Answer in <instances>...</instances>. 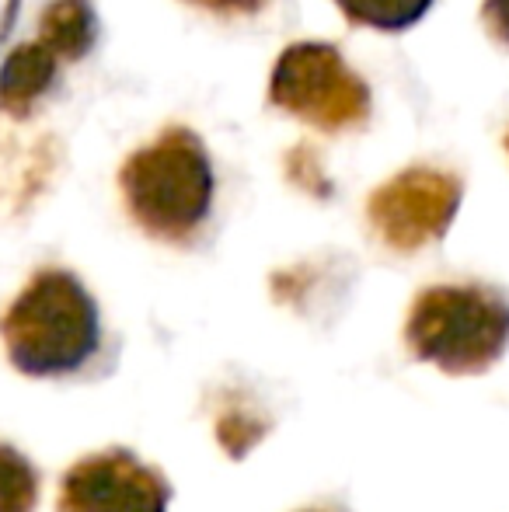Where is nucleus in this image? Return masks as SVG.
I'll return each mask as SVG.
<instances>
[{"instance_id":"nucleus-1","label":"nucleus","mask_w":509,"mask_h":512,"mask_svg":"<svg viewBox=\"0 0 509 512\" xmlns=\"http://www.w3.org/2000/svg\"><path fill=\"white\" fill-rule=\"evenodd\" d=\"M7 359L25 377H70L102 345V314L67 269H39L0 317Z\"/></svg>"},{"instance_id":"nucleus-2","label":"nucleus","mask_w":509,"mask_h":512,"mask_svg":"<svg viewBox=\"0 0 509 512\" xmlns=\"http://www.w3.org/2000/svg\"><path fill=\"white\" fill-rule=\"evenodd\" d=\"M126 209L143 234L185 244L210 220L217 175L206 143L189 126H168L119 168Z\"/></svg>"},{"instance_id":"nucleus-3","label":"nucleus","mask_w":509,"mask_h":512,"mask_svg":"<svg viewBox=\"0 0 509 512\" xmlns=\"http://www.w3.org/2000/svg\"><path fill=\"white\" fill-rule=\"evenodd\" d=\"M405 342L415 359L450 377L485 373L509 349V300L478 283L429 286L408 310Z\"/></svg>"},{"instance_id":"nucleus-4","label":"nucleus","mask_w":509,"mask_h":512,"mask_svg":"<svg viewBox=\"0 0 509 512\" xmlns=\"http://www.w3.org/2000/svg\"><path fill=\"white\" fill-rule=\"evenodd\" d=\"M269 102L321 133L360 129L374 112L367 81L349 67L339 46L314 39L293 42L279 53L269 77Z\"/></svg>"},{"instance_id":"nucleus-5","label":"nucleus","mask_w":509,"mask_h":512,"mask_svg":"<svg viewBox=\"0 0 509 512\" xmlns=\"http://www.w3.org/2000/svg\"><path fill=\"white\" fill-rule=\"evenodd\" d=\"M461 199L464 182L454 171L415 164L370 192L367 220L387 248L412 255L447 237Z\"/></svg>"},{"instance_id":"nucleus-6","label":"nucleus","mask_w":509,"mask_h":512,"mask_svg":"<svg viewBox=\"0 0 509 512\" xmlns=\"http://www.w3.org/2000/svg\"><path fill=\"white\" fill-rule=\"evenodd\" d=\"M171 485L129 450L84 457L63 474L60 512H168Z\"/></svg>"},{"instance_id":"nucleus-7","label":"nucleus","mask_w":509,"mask_h":512,"mask_svg":"<svg viewBox=\"0 0 509 512\" xmlns=\"http://www.w3.org/2000/svg\"><path fill=\"white\" fill-rule=\"evenodd\" d=\"M56 56L42 42H21L0 63V112L25 115L28 105L39 102L56 77Z\"/></svg>"},{"instance_id":"nucleus-8","label":"nucleus","mask_w":509,"mask_h":512,"mask_svg":"<svg viewBox=\"0 0 509 512\" xmlns=\"http://www.w3.org/2000/svg\"><path fill=\"white\" fill-rule=\"evenodd\" d=\"M39 42L56 60H84L98 42V14L88 0H53L39 18Z\"/></svg>"},{"instance_id":"nucleus-9","label":"nucleus","mask_w":509,"mask_h":512,"mask_svg":"<svg viewBox=\"0 0 509 512\" xmlns=\"http://www.w3.org/2000/svg\"><path fill=\"white\" fill-rule=\"evenodd\" d=\"M342 18L356 28H377V32H405L419 25L433 0H335Z\"/></svg>"},{"instance_id":"nucleus-10","label":"nucleus","mask_w":509,"mask_h":512,"mask_svg":"<svg viewBox=\"0 0 509 512\" xmlns=\"http://www.w3.org/2000/svg\"><path fill=\"white\" fill-rule=\"evenodd\" d=\"M39 506V471L25 453L0 443V512H35Z\"/></svg>"},{"instance_id":"nucleus-11","label":"nucleus","mask_w":509,"mask_h":512,"mask_svg":"<svg viewBox=\"0 0 509 512\" xmlns=\"http://www.w3.org/2000/svg\"><path fill=\"white\" fill-rule=\"evenodd\" d=\"M283 168H286V178H290V182L297 185V189H304L307 196H314V199H332L335 185H332V178L325 175L318 150H314L311 143H297L293 150H286Z\"/></svg>"},{"instance_id":"nucleus-12","label":"nucleus","mask_w":509,"mask_h":512,"mask_svg":"<svg viewBox=\"0 0 509 512\" xmlns=\"http://www.w3.org/2000/svg\"><path fill=\"white\" fill-rule=\"evenodd\" d=\"M265 429H269V425H265V418L255 415V411L245 408V405L227 408L224 415L217 418V436H220V443H224V450L231 453V457H245L258 439L265 436Z\"/></svg>"},{"instance_id":"nucleus-13","label":"nucleus","mask_w":509,"mask_h":512,"mask_svg":"<svg viewBox=\"0 0 509 512\" xmlns=\"http://www.w3.org/2000/svg\"><path fill=\"white\" fill-rule=\"evenodd\" d=\"M482 21L492 32V39L509 46V0H485L482 4Z\"/></svg>"},{"instance_id":"nucleus-14","label":"nucleus","mask_w":509,"mask_h":512,"mask_svg":"<svg viewBox=\"0 0 509 512\" xmlns=\"http://www.w3.org/2000/svg\"><path fill=\"white\" fill-rule=\"evenodd\" d=\"M192 7H203L210 14H258L269 0H185Z\"/></svg>"},{"instance_id":"nucleus-15","label":"nucleus","mask_w":509,"mask_h":512,"mask_svg":"<svg viewBox=\"0 0 509 512\" xmlns=\"http://www.w3.org/2000/svg\"><path fill=\"white\" fill-rule=\"evenodd\" d=\"M503 147H506V154H509V129H506V136H503Z\"/></svg>"}]
</instances>
